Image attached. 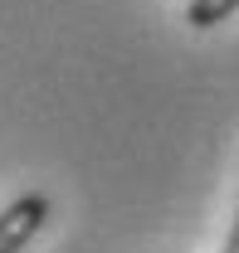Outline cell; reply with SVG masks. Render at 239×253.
I'll return each mask as SVG.
<instances>
[{"label":"cell","mask_w":239,"mask_h":253,"mask_svg":"<svg viewBox=\"0 0 239 253\" xmlns=\"http://www.w3.org/2000/svg\"><path fill=\"white\" fill-rule=\"evenodd\" d=\"M49 219V200L44 195H20L0 210V253H25L34 234Z\"/></svg>","instance_id":"cell-1"},{"label":"cell","mask_w":239,"mask_h":253,"mask_svg":"<svg viewBox=\"0 0 239 253\" xmlns=\"http://www.w3.org/2000/svg\"><path fill=\"white\" fill-rule=\"evenodd\" d=\"M239 10V0H190L185 5V25L190 30H215L220 20H230Z\"/></svg>","instance_id":"cell-2"},{"label":"cell","mask_w":239,"mask_h":253,"mask_svg":"<svg viewBox=\"0 0 239 253\" xmlns=\"http://www.w3.org/2000/svg\"><path fill=\"white\" fill-rule=\"evenodd\" d=\"M220 253H239V205H235V224H230V239H225Z\"/></svg>","instance_id":"cell-3"}]
</instances>
